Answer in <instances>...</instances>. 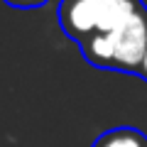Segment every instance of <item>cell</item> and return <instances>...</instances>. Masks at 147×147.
<instances>
[{"mask_svg": "<svg viewBox=\"0 0 147 147\" xmlns=\"http://www.w3.org/2000/svg\"><path fill=\"white\" fill-rule=\"evenodd\" d=\"M79 47L91 66L137 76V69L147 49V7L135 12L118 30L105 32V34H93Z\"/></svg>", "mask_w": 147, "mask_h": 147, "instance_id": "6da1fadb", "label": "cell"}, {"mask_svg": "<svg viewBox=\"0 0 147 147\" xmlns=\"http://www.w3.org/2000/svg\"><path fill=\"white\" fill-rule=\"evenodd\" d=\"M142 0H59L57 20L61 32L74 42L113 32L142 10Z\"/></svg>", "mask_w": 147, "mask_h": 147, "instance_id": "7a4b0ae2", "label": "cell"}, {"mask_svg": "<svg viewBox=\"0 0 147 147\" xmlns=\"http://www.w3.org/2000/svg\"><path fill=\"white\" fill-rule=\"evenodd\" d=\"M137 76L147 81V49H145V57H142V64H140V69H137Z\"/></svg>", "mask_w": 147, "mask_h": 147, "instance_id": "5b68a950", "label": "cell"}, {"mask_svg": "<svg viewBox=\"0 0 147 147\" xmlns=\"http://www.w3.org/2000/svg\"><path fill=\"white\" fill-rule=\"evenodd\" d=\"M91 147H147V135L140 132L137 127L120 125V127L100 132Z\"/></svg>", "mask_w": 147, "mask_h": 147, "instance_id": "3957f363", "label": "cell"}, {"mask_svg": "<svg viewBox=\"0 0 147 147\" xmlns=\"http://www.w3.org/2000/svg\"><path fill=\"white\" fill-rule=\"evenodd\" d=\"M5 3L12 7H20V10H34V7L47 5V0H5Z\"/></svg>", "mask_w": 147, "mask_h": 147, "instance_id": "277c9868", "label": "cell"}]
</instances>
